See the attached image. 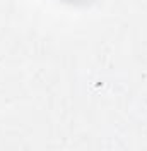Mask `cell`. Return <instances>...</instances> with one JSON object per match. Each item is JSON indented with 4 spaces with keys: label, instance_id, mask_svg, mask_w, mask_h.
Here are the masks:
<instances>
[{
    "label": "cell",
    "instance_id": "obj_1",
    "mask_svg": "<svg viewBox=\"0 0 147 151\" xmlns=\"http://www.w3.org/2000/svg\"><path fill=\"white\" fill-rule=\"evenodd\" d=\"M60 2L70 4V5H91L92 2H96V0H60Z\"/></svg>",
    "mask_w": 147,
    "mask_h": 151
}]
</instances>
